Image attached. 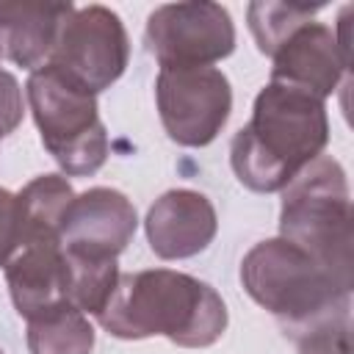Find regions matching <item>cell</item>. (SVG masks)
Listing matches in <instances>:
<instances>
[{"label": "cell", "mask_w": 354, "mask_h": 354, "mask_svg": "<svg viewBox=\"0 0 354 354\" xmlns=\"http://www.w3.org/2000/svg\"><path fill=\"white\" fill-rule=\"evenodd\" d=\"M241 285L290 337L332 318L351 315V290L279 235L254 243L243 254Z\"/></svg>", "instance_id": "3"}, {"label": "cell", "mask_w": 354, "mask_h": 354, "mask_svg": "<svg viewBox=\"0 0 354 354\" xmlns=\"http://www.w3.org/2000/svg\"><path fill=\"white\" fill-rule=\"evenodd\" d=\"M17 194H11L8 188H0V266H6V260L11 257L14 246H17Z\"/></svg>", "instance_id": "20"}, {"label": "cell", "mask_w": 354, "mask_h": 354, "mask_svg": "<svg viewBox=\"0 0 354 354\" xmlns=\"http://www.w3.org/2000/svg\"><path fill=\"white\" fill-rule=\"evenodd\" d=\"M351 221L348 180L332 155H318L282 188L279 238L307 252L348 290L354 288Z\"/></svg>", "instance_id": "4"}, {"label": "cell", "mask_w": 354, "mask_h": 354, "mask_svg": "<svg viewBox=\"0 0 354 354\" xmlns=\"http://www.w3.org/2000/svg\"><path fill=\"white\" fill-rule=\"evenodd\" d=\"M72 11V3L0 0V55L28 72L47 66Z\"/></svg>", "instance_id": "13"}, {"label": "cell", "mask_w": 354, "mask_h": 354, "mask_svg": "<svg viewBox=\"0 0 354 354\" xmlns=\"http://www.w3.org/2000/svg\"><path fill=\"white\" fill-rule=\"evenodd\" d=\"M147 241L160 260H185L205 252L218 230L213 202L191 188H171L147 213Z\"/></svg>", "instance_id": "10"}, {"label": "cell", "mask_w": 354, "mask_h": 354, "mask_svg": "<svg viewBox=\"0 0 354 354\" xmlns=\"http://www.w3.org/2000/svg\"><path fill=\"white\" fill-rule=\"evenodd\" d=\"M94 318L119 340L163 335L183 348H207L227 329L224 299L207 282L171 268L119 274Z\"/></svg>", "instance_id": "1"}, {"label": "cell", "mask_w": 354, "mask_h": 354, "mask_svg": "<svg viewBox=\"0 0 354 354\" xmlns=\"http://www.w3.org/2000/svg\"><path fill=\"white\" fill-rule=\"evenodd\" d=\"M138 216L133 202L116 188H88L75 194L61 224V246L69 252L119 257L133 241Z\"/></svg>", "instance_id": "9"}, {"label": "cell", "mask_w": 354, "mask_h": 354, "mask_svg": "<svg viewBox=\"0 0 354 354\" xmlns=\"http://www.w3.org/2000/svg\"><path fill=\"white\" fill-rule=\"evenodd\" d=\"M30 354H91L94 326L86 313L72 304H58L28 321Z\"/></svg>", "instance_id": "15"}, {"label": "cell", "mask_w": 354, "mask_h": 354, "mask_svg": "<svg viewBox=\"0 0 354 354\" xmlns=\"http://www.w3.org/2000/svg\"><path fill=\"white\" fill-rule=\"evenodd\" d=\"M127 61L130 39L124 22L108 6L94 3L69 14L47 64L97 97L124 75Z\"/></svg>", "instance_id": "6"}, {"label": "cell", "mask_w": 354, "mask_h": 354, "mask_svg": "<svg viewBox=\"0 0 354 354\" xmlns=\"http://www.w3.org/2000/svg\"><path fill=\"white\" fill-rule=\"evenodd\" d=\"M64 249V246H61ZM66 257V301L86 315H97L116 288V257H97L64 249Z\"/></svg>", "instance_id": "16"}, {"label": "cell", "mask_w": 354, "mask_h": 354, "mask_svg": "<svg viewBox=\"0 0 354 354\" xmlns=\"http://www.w3.org/2000/svg\"><path fill=\"white\" fill-rule=\"evenodd\" d=\"M155 102L166 136L180 147H207L230 119L232 86L216 66L160 69Z\"/></svg>", "instance_id": "7"}, {"label": "cell", "mask_w": 354, "mask_h": 354, "mask_svg": "<svg viewBox=\"0 0 354 354\" xmlns=\"http://www.w3.org/2000/svg\"><path fill=\"white\" fill-rule=\"evenodd\" d=\"M6 285L17 313L30 321L66 301V257L61 241L17 243L3 266Z\"/></svg>", "instance_id": "12"}, {"label": "cell", "mask_w": 354, "mask_h": 354, "mask_svg": "<svg viewBox=\"0 0 354 354\" xmlns=\"http://www.w3.org/2000/svg\"><path fill=\"white\" fill-rule=\"evenodd\" d=\"M0 354H3V351H0Z\"/></svg>", "instance_id": "21"}, {"label": "cell", "mask_w": 354, "mask_h": 354, "mask_svg": "<svg viewBox=\"0 0 354 354\" xmlns=\"http://www.w3.org/2000/svg\"><path fill=\"white\" fill-rule=\"evenodd\" d=\"M324 6H304V3H277V0H254L246 8L249 17V30L257 41V50L263 55H274L279 50V44L299 30L301 25H307L313 19L315 11H321Z\"/></svg>", "instance_id": "17"}, {"label": "cell", "mask_w": 354, "mask_h": 354, "mask_svg": "<svg viewBox=\"0 0 354 354\" xmlns=\"http://www.w3.org/2000/svg\"><path fill=\"white\" fill-rule=\"evenodd\" d=\"M22 116H25V100L19 80L11 72L0 69V138L14 133L22 124Z\"/></svg>", "instance_id": "19"}, {"label": "cell", "mask_w": 354, "mask_h": 354, "mask_svg": "<svg viewBox=\"0 0 354 354\" xmlns=\"http://www.w3.org/2000/svg\"><path fill=\"white\" fill-rule=\"evenodd\" d=\"M329 116L321 97L268 80L252 105V119L230 144L235 177L257 191H282L307 163L324 155Z\"/></svg>", "instance_id": "2"}, {"label": "cell", "mask_w": 354, "mask_h": 354, "mask_svg": "<svg viewBox=\"0 0 354 354\" xmlns=\"http://www.w3.org/2000/svg\"><path fill=\"white\" fill-rule=\"evenodd\" d=\"M25 97L41 144L61 171L69 177L100 171L108 158V133L97 113V97L50 64L30 72Z\"/></svg>", "instance_id": "5"}, {"label": "cell", "mask_w": 354, "mask_h": 354, "mask_svg": "<svg viewBox=\"0 0 354 354\" xmlns=\"http://www.w3.org/2000/svg\"><path fill=\"white\" fill-rule=\"evenodd\" d=\"M293 340L299 354H351V315L332 318Z\"/></svg>", "instance_id": "18"}, {"label": "cell", "mask_w": 354, "mask_h": 354, "mask_svg": "<svg viewBox=\"0 0 354 354\" xmlns=\"http://www.w3.org/2000/svg\"><path fill=\"white\" fill-rule=\"evenodd\" d=\"M72 199H75V191L64 174L33 177L17 194V224H19L17 243L61 241V224Z\"/></svg>", "instance_id": "14"}, {"label": "cell", "mask_w": 354, "mask_h": 354, "mask_svg": "<svg viewBox=\"0 0 354 354\" xmlns=\"http://www.w3.org/2000/svg\"><path fill=\"white\" fill-rule=\"evenodd\" d=\"M271 80L296 86L326 100L348 69V55L340 50L335 30L324 22H307L293 30L271 55Z\"/></svg>", "instance_id": "11"}, {"label": "cell", "mask_w": 354, "mask_h": 354, "mask_svg": "<svg viewBox=\"0 0 354 354\" xmlns=\"http://www.w3.org/2000/svg\"><path fill=\"white\" fill-rule=\"evenodd\" d=\"M160 69L210 66L235 50V25L224 6L210 0L158 6L144 30Z\"/></svg>", "instance_id": "8"}]
</instances>
